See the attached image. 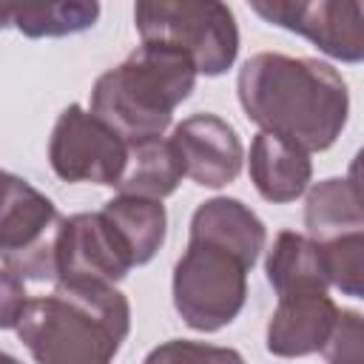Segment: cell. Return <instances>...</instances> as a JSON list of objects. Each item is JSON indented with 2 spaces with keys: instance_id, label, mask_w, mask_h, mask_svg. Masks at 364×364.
<instances>
[{
  "instance_id": "obj_3",
  "label": "cell",
  "mask_w": 364,
  "mask_h": 364,
  "mask_svg": "<svg viewBox=\"0 0 364 364\" xmlns=\"http://www.w3.org/2000/svg\"><path fill=\"white\" fill-rule=\"evenodd\" d=\"M196 74L199 71L188 54L142 43L125 63L94 82L91 114L128 145L162 136L173 108L193 91Z\"/></svg>"
},
{
  "instance_id": "obj_19",
  "label": "cell",
  "mask_w": 364,
  "mask_h": 364,
  "mask_svg": "<svg viewBox=\"0 0 364 364\" xmlns=\"http://www.w3.org/2000/svg\"><path fill=\"white\" fill-rule=\"evenodd\" d=\"M330 284L341 293L364 299V230L336 236L318 245Z\"/></svg>"
},
{
  "instance_id": "obj_6",
  "label": "cell",
  "mask_w": 364,
  "mask_h": 364,
  "mask_svg": "<svg viewBox=\"0 0 364 364\" xmlns=\"http://www.w3.org/2000/svg\"><path fill=\"white\" fill-rule=\"evenodd\" d=\"M57 210L51 199L34 191L28 182L3 176V210H0V250L3 270L17 279H57L54 239Z\"/></svg>"
},
{
  "instance_id": "obj_24",
  "label": "cell",
  "mask_w": 364,
  "mask_h": 364,
  "mask_svg": "<svg viewBox=\"0 0 364 364\" xmlns=\"http://www.w3.org/2000/svg\"><path fill=\"white\" fill-rule=\"evenodd\" d=\"M0 364H17V361H14L11 355H3V358H0Z\"/></svg>"
},
{
  "instance_id": "obj_18",
  "label": "cell",
  "mask_w": 364,
  "mask_h": 364,
  "mask_svg": "<svg viewBox=\"0 0 364 364\" xmlns=\"http://www.w3.org/2000/svg\"><path fill=\"white\" fill-rule=\"evenodd\" d=\"M100 14L97 3H20V0H3L0 3V20L6 26L20 28L28 37H60L74 34L88 26H94Z\"/></svg>"
},
{
  "instance_id": "obj_20",
  "label": "cell",
  "mask_w": 364,
  "mask_h": 364,
  "mask_svg": "<svg viewBox=\"0 0 364 364\" xmlns=\"http://www.w3.org/2000/svg\"><path fill=\"white\" fill-rule=\"evenodd\" d=\"M142 364H245L236 350L199 344V341H165L148 353Z\"/></svg>"
},
{
  "instance_id": "obj_15",
  "label": "cell",
  "mask_w": 364,
  "mask_h": 364,
  "mask_svg": "<svg viewBox=\"0 0 364 364\" xmlns=\"http://www.w3.org/2000/svg\"><path fill=\"white\" fill-rule=\"evenodd\" d=\"M182 176H185V165L176 154V145L171 139L151 136L128 145L125 173L117 188L125 196H145L159 202L176 191Z\"/></svg>"
},
{
  "instance_id": "obj_4",
  "label": "cell",
  "mask_w": 364,
  "mask_h": 364,
  "mask_svg": "<svg viewBox=\"0 0 364 364\" xmlns=\"http://www.w3.org/2000/svg\"><path fill=\"white\" fill-rule=\"evenodd\" d=\"M134 20L142 43H156L188 54L199 74L228 71L239 51V28L225 3L159 0L136 3Z\"/></svg>"
},
{
  "instance_id": "obj_14",
  "label": "cell",
  "mask_w": 364,
  "mask_h": 364,
  "mask_svg": "<svg viewBox=\"0 0 364 364\" xmlns=\"http://www.w3.org/2000/svg\"><path fill=\"white\" fill-rule=\"evenodd\" d=\"M267 279L279 296L293 293H327V270L318 245L310 236L282 230L267 253Z\"/></svg>"
},
{
  "instance_id": "obj_13",
  "label": "cell",
  "mask_w": 364,
  "mask_h": 364,
  "mask_svg": "<svg viewBox=\"0 0 364 364\" xmlns=\"http://www.w3.org/2000/svg\"><path fill=\"white\" fill-rule=\"evenodd\" d=\"M313 165L307 151L273 136L256 134L250 145V179L267 202H293L307 191Z\"/></svg>"
},
{
  "instance_id": "obj_8",
  "label": "cell",
  "mask_w": 364,
  "mask_h": 364,
  "mask_svg": "<svg viewBox=\"0 0 364 364\" xmlns=\"http://www.w3.org/2000/svg\"><path fill=\"white\" fill-rule=\"evenodd\" d=\"M57 279L65 284H117L136 264L131 247L105 213H74L60 219L54 239Z\"/></svg>"
},
{
  "instance_id": "obj_11",
  "label": "cell",
  "mask_w": 364,
  "mask_h": 364,
  "mask_svg": "<svg viewBox=\"0 0 364 364\" xmlns=\"http://www.w3.org/2000/svg\"><path fill=\"white\" fill-rule=\"evenodd\" d=\"M336 321L338 307L327 293L279 296V307L267 324V350L284 358L318 353L324 350Z\"/></svg>"
},
{
  "instance_id": "obj_12",
  "label": "cell",
  "mask_w": 364,
  "mask_h": 364,
  "mask_svg": "<svg viewBox=\"0 0 364 364\" xmlns=\"http://www.w3.org/2000/svg\"><path fill=\"white\" fill-rule=\"evenodd\" d=\"M191 239L219 245L253 267L264 247V225L239 199L219 196L196 208L191 219Z\"/></svg>"
},
{
  "instance_id": "obj_10",
  "label": "cell",
  "mask_w": 364,
  "mask_h": 364,
  "mask_svg": "<svg viewBox=\"0 0 364 364\" xmlns=\"http://www.w3.org/2000/svg\"><path fill=\"white\" fill-rule=\"evenodd\" d=\"M171 142L185 165V176L205 188H222L242 171V142L216 114H193L173 128Z\"/></svg>"
},
{
  "instance_id": "obj_9",
  "label": "cell",
  "mask_w": 364,
  "mask_h": 364,
  "mask_svg": "<svg viewBox=\"0 0 364 364\" xmlns=\"http://www.w3.org/2000/svg\"><path fill=\"white\" fill-rule=\"evenodd\" d=\"M250 9L267 23L304 34L336 60H364V0H256Z\"/></svg>"
},
{
  "instance_id": "obj_16",
  "label": "cell",
  "mask_w": 364,
  "mask_h": 364,
  "mask_svg": "<svg viewBox=\"0 0 364 364\" xmlns=\"http://www.w3.org/2000/svg\"><path fill=\"white\" fill-rule=\"evenodd\" d=\"M304 225L316 245L364 230V202L347 179H324L307 193Z\"/></svg>"
},
{
  "instance_id": "obj_22",
  "label": "cell",
  "mask_w": 364,
  "mask_h": 364,
  "mask_svg": "<svg viewBox=\"0 0 364 364\" xmlns=\"http://www.w3.org/2000/svg\"><path fill=\"white\" fill-rule=\"evenodd\" d=\"M26 304H28V299H26L23 279L3 270V318H0V324L3 327H17V318H20Z\"/></svg>"
},
{
  "instance_id": "obj_1",
  "label": "cell",
  "mask_w": 364,
  "mask_h": 364,
  "mask_svg": "<svg viewBox=\"0 0 364 364\" xmlns=\"http://www.w3.org/2000/svg\"><path fill=\"white\" fill-rule=\"evenodd\" d=\"M239 102L264 131L301 151H324L347 122L350 97L341 74L313 57L262 51L239 71Z\"/></svg>"
},
{
  "instance_id": "obj_5",
  "label": "cell",
  "mask_w": 364,
  "mask_h": 364,
  "mask_svg": "<svg viewBox=\"0 0 364 364\" xmlns=\"http://www.w3.org/2000/svg\"><path fill=\"white\" fill-rule=\"evenodd\" d=\"M247 264L210 242H188L173 270V304L188 327L213 333L230 324L247 296Z\"/></svg>"
},
{
  "instance_id": "obj_2",
  "label": "cell",
  "mask_w": 364,
  "mask_h": 364,
  "mask_svg": "<svg viewBox=\"0 0 364 364\" xmlns=\"http://www.w3.org/2000/svg\"><path fill=\"white\" fill-rule=\"evenodd\" d=\"M128 327L131 307L114 284L54 282L17 318V336L37 364H111Z\"/></svg>"
},
{
  "instance_id": "obj_17",
  "label": "cell",
  "mask_w": 364,
  "mask_h": 364,
  "mask_svg": "<svg viewBox=\"0 0 364 364\" xmlns=\"http://www.w3.org/2000/svg\"><path fill=\"white\" fill-rule=\"evenodd\" d=\"M102 213L119 230V236L131 247L136 264L151 262L154 253L162 247L165 225H168L162 202L145 199V196H125V193H119L117 199L105 202Z\"/></svg>"
},
{
  "instance_id": "obj_23",
  "label": "cell",
  "mask_w": 364,
  "mask_h": 364,
  "mask_svg": "<svg viewBox=\"0 0 364 364\" xmlns=\"http://www.w3.org/2000/svg\"><path fill=\"white\" fill-rule=\"evenodd\" d=\"M347 182L355 188V193L361 196V202H364V148L353 156V162H350V173H347Z\"/></svg>"
},
{
  "instance_id": "obj_7",
  "label": "cell",
  "mask_w": 364,
  "mask_h": 364,
  "mask_svg": "<svg viewBox=\"0 0 364 364\" xmlns=\"http://www.w3.org/2000/svg\"><path fill=\"white\" fill-rule=\"evenodd\" d=\"M48 159L54 173L65 182L119 185L128 162V142L94 114L68 105L51 131Z\"/></svg>"
},
{
  "instance_id": "obj_21",
  "label": "cell",
  "mask_w": 364,
  "mask_h": 364,
  "mask_svg": "<svg viewBox=\"0 0 364 364\" xmlns=\"http://www.w3.org/2000/svg\"><path fill=\"white\" fill-rule=\"evenodd\" d=\"M321 353L327 364H364V316L338 310V321Z\"/></svg>"
}]
</instances>
